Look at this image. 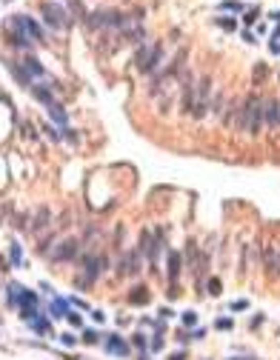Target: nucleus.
Segmentation results:
<instances>
[{"mask_svg":"<svg viewBox=\"0 0 280 360\" xmlns=\"http://www.w3.org/2000/svg\"><path fill=\"white\" fill-rule=\"evenodd\" d=\"M6 29H9V32H20V35H26V38L35 40V43L43 40V29H40L29 14H14V17H9V20H6Z\"/></svg>","mask_w":280,"mask_h":360,"instance_id":"1","label":"nucleus"},{"mask_svg":"<svg viewBox=\"0 0 280 360\" xmlns=\"http://www.w3.org/2000/svg\"><path fill=\"white\" fill-rule=\"evenodd\" d=\"M40 14H43V23L52 29V32H57V29H66L72 20H69V12L60 6V3H43L40 6Z\"/></svg>","mask_w":280,"mask_h":360,"instance_id":"2","label":"nucleus"},{"mask_svg":"<svg viewBox=\"0 0 280 360\" xmlns=\"http://www.w3.org/2000/svg\"><path fill=\"white\" fill-rule=\"evenodd\" d=\"M160 57H163V49H160L158 43H143L140 52H137V57H134V63H137V69H140L143 75H149V72L158 69Z\"/></svg>","mask_w":280,"mask_h":360,"instance_id":"3","label":"nucleus"},{"mask_svg":"<svg viewBox=\"0 0 280 360\" xmlns=\"http://www.w3.org/2000/svg\"><path fill=\"white\" fill-rule=\"evenodd\" d=\"M78 249H80V240L66 238V240H60L57 246L49 249V260H52V263H69V260L78 257Z\"/></svg>","mask_w":280,"mask_h":360,"instance_id":"4","label":"nucleus"},{"mask_svg":"<svg viewBox=\"0 0 280 360\" xmlns=\"http://www.w3.org/2000/svg\"><path fill=\"white\" fill-rule=\"evenodd\" d=\"M20 66L26 69V75H29V78H32V80H43V78H46V69L40 66V60H38V57H35V54H26Z\"/></svg>","mask_w":280,"mask_h":360,"instance_id":"5","label":"nucleus"},{"mask_svg":"<svg viewBox=\"0 0 280 360\" xmlns=\"http://www.w3.org/2000/svg\"><path fill=\"white\" fill-rule=\"evenodd\" d=\"M112 9H103V12H92V14H86V26L89 29H106L109 23H112Z\"/></svg>","mask_w":280,"mask_h":360,"instance_id":"6","label":"nucleus"},{"mask_svg":"<svg viewBox=\"0 0 280 360\" xmlns=\"http://www.w3.org/2000/svg\"><path fill=\"white\" fill-rule=\"evenodd\" d=\"M49 223H52V212H49L46 206H40L29 229H32V235H38V232H43V229H49Z\"/></svg>","mask_w":280,"mask_h":360,"instance_id":"7","label":"nucleus"},{"mask_svg":"<svg viewBox=\"0 0 280 360\" xmlns=\"http://www.w3.org/2000/svg\"><path fill=\"white\" fill-rule=\"evenodd\" d=\"M263 118L269 126H280V100H269L263 106Z\"/></svg>","mask_w":280,"mask_h":360,"instance_id":"8","label":"nucleus"},{"mask_svg":"<svg viewBox=\"0 0 280 360\" xmlns=\"http://www.w3.org/2000/svg\"><path fill=\"white\" fill-rule=\"evenodd\" d=\"M46 112H49V118L57 123V126H66L69 123V118H66V109L60 106L57 100H52V103H46Z\"/></svg>","mask_w":280,"mask_h":360,"instance_id":"9","label":"nucleus"},{"mask_svg":"<svg viewBox=\"0 0 280 360\" xmlns=\"http://www.w3.org/2000/svg\"><path fill=\"white\" fill-rule=\"evenodd\" d=\"M6 66H9V72H12V78L17 80V83H20V86H26V89H29V86H32V83H35V80H32V78H29V75H26V69L20 66V63H14V60H9V63H6Z\"/></svg>","mask_w":280,"mask_h":360,"instance_id":"10","label":"nucleus"},{"mask_svg":"<svg viewBox=\"0 0 280 360\" xmlns=\"http://www.w3.org/2000/svg\"><path fill=\"white\" fill-rule=\"evenodd\" d=\"M32 329L38 334H52V320H46L43 315H38V318L32 320Z\"/></svg>","mask_w":280,"mask_h":360,"instance_id":"11","label":"nucleus"},{"mask_svg":"<svg viewBox=\"0 0 280 360\" xmlns=\"http://www.w3.org/2000/svg\"><path fill=\"white\" fill-rule=\"evenodd\" d=\"M106 349H109V352H112V355H129V346H126V343L120 340L118 334H115V337H109Z\"/></svg>","mask_w":280,"mask_h":360,"instance_id":"12","label":"nucleus"},{"mask_svg":"<svg viewBox=\"0 0 280 360\" xmlns=\"http://www.w3.org/2000/svg\"><path fill=\"white\" fill-rule=\"evenodd\" d=\"M9 263H12V266H23V252H20V246H17V243L9 246Z\"/></svg>","mask_w":280,"mask_h":360,"instance_id":"13","label":"nucleus"},{"mask_svg":"<svg viewBox=\"0 0 280 360\" xmlns=\"http://www.w3.org/2000/svg\"><path fill=\"white\" fill-rule=\"evenodd\" d=\"M129 300H132V303H146V300H149L146 286H137V289L132 292V297H129Z\"/></svg>","mask_w":280,"mask_h":360,"instance_id":"14","label":"nucleus"},{"mask_svg":"<svg viewBox=\"0 0 280 360\" xmlns=\"http://www.w3.org/2000/svg\"><path fill=\"white\" fill-rule=\"evenodd\" d=\"M20 134H23V137H29V140H35V137H38V129H35V123H20Z\"/></svg>","mask_w":280,"mask_h":360,"instance_id":"15","label":"nucleus"},{"mask_svg":"<svg viewBox=\"0 0 280 360\" xmlns=\"http://www.w3.org/2000/svg\"><path fill=\"white\" fill-rule=\"evenodd\" d=\"M177 269H180V257L177 254H169V278H177Z\"/></svg>","mask_w":280,"mask_h":360,"instance_id":"16","label":"nucleus"},{"mask_svg":"<svg viewBox=\"0 0 280 360\" xmlns=\"http://www.w3.org/2000/svg\"><path fill=\"white\" fill-rule=\"evenodd\" d=\"M52 315H54V318H66V300H54V303H52Z\"/></svg>","mask_w":280,"mask_h":360,"instance_id":"17","label":"nucleus"},{"mask_svg":"<svg viewBox=\"0 0 280 360\" xmlns=\"http://www.w3.org/2000/svg\"><path fill=\"white\" fill-rule=\"evenodd\" d=\"M66 320L72 323V326H80V323H83V318H80L78 312H66Z\"/></svg>","mask_w":280,"mask_h":360,"instance_id":"18","label":"nucleus"},{"mask_svg":"<svg viewBox=\"0 0 280 360\" xmlns=\"http://www.w3.org/2000/svg\"><path fill=\"white\" fill-rule=\"evenodd\" d=\"M97 340H100L97 332H83V343H97Z\"/></svg>","mask_w":280,"mask_h":360,"instance_id":"19","label":"nucleus"},{"mask_svg":"<svg viewBox=\"0 0 280 360\" xmlns=\"http://www.w3.org/2000/svg\"><path fill=\"white\" fill-rule=\"evenodd\" d=\"M60 343H63V346H75L78 337H75V334H60Z\"/></svg>","mask_w":280,"mask_h":360,"instance_id":"20","label":"nucleus"},{"mask_svg":"<svg viewBox=\"0 0 280 360\" xmlns=\"http://www.w3.org/2000/svg\"><path fill=\"white\" fill-rule=\"evenodd\" d=\"M266 266L275 269V249H266Z\"/></svg>","mask_w":280,"mask_h":360,"instance_id":"21","label":"nucleus"},{"mask_svg":"<svg viewBox=\"0 0 280 360\" xmlns=\"http://www.w3.org/2000/svg\"><path fill=\"white\" fill-rule=\"evenodd\" d=\"M43 132H46V134H49V140H60V134H57V132H54V129H52V126H43Z\"/></svg>","mask_w":280,"mask_h":360,"instance_id":"22","label":"nucleus"},{"mask_svg":"<svg viewBox=\"0 0 280 360\" xmlns=\"http://www.w3.org/2000/svg\"><path fill=\"white\" fill-rule=\"evenodd\" d=\"M217 23H220V26H223V29H235V20H229V17H220Z\"/></svg>","mask_w":280,"mask_h":360,"instance_id":"23","label":"nucleus"},{"mask_svg":"<svg viewBox=\"0 0 280 360\" xmlns=\"http://www.w3.org/2000/svg\"><path fill=\"white\" fill-rule=\"evenodd\" d=\"M63 134H66L69 143H78V132H63Z\"/></svg>","mask_w":280,"mask_h":360,"instance_id":"24","label":"nucleus"},{"mask_svg":"<svg viewBox=\"0 0 280 360\" xmlns=\"http://www.w3.org/2000/svg\"><path fill=\"white\" fill-rule=\"evenodd\" d=\"M183 323H186V326H195V315H192V312H189V315H183Z\"/></svg>","mask_w":280,"mask_h":360,"instance_id":"25","label":"nucleus"},{"mask_svg":"<svg viewBox=\"0 0 280 360\" xmlns=\"http://www.w3.org/2000/svg\"><path fill=\"white\" fill-rule=\"evenodd\" d=\"M209 289H212V292L217 294V292H220V280H212V283H209Z\"/></svg>","mask_w":280,"mask_h":360,"instance_id":"26","label":"nucleus"}]
</instances>
